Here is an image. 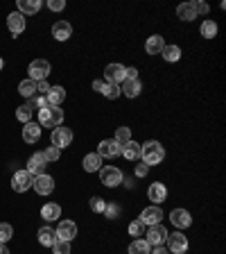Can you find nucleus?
Listing matches in <instances>:
<instances>
[{
  "instance_id": "f257e3e1",
  "label": "nucleus",
  "mask_w": 226,
  "mask_h": 254,
  "mask_svg": "<svg viewBox=\"0 0 226 254\" xmlns=\"http://www.w3.org/2000/svg\"><path fill=\"white\" fill-rule=\"evenodd\" d=\"M140 159L147 166H158V163L165 159V148L158 143V141H147L140 146Z\"/></svg>"
},
{
  "instance_id": "f03ea898",
  "label": "nucleus",
  "mask_w": 226,
  "mask_h": 254,
  "mask_svg": "<svg viewBox=\"0 0 226 254\" xmlns=\"http://www.w3.org/2000/svg\"><path fill=\"white\" fill-rule=\"evenodd\" d=\"M97 173H100V182H102L104 186H109V189H115V186H120L124 182L122 170L115 166H102Z\"/></svg>"
},
{
  "instance_id": "7ed1b4c3",
  "label": "nucleus",
  "mask_w": 226,
  "mask_h": 254,
  "mask_svg": "<svg viewBox=\"0 0 226 254\" xmlns=\"http://www.w3.org/2000/svg\"><path fill=\"white\" fill-rule=\"evenodd\" d=\"M50 70H52V66H50L48 59H34L32 64L27 66L30 80H34V82H43L45 77L50 75Z\"/></svg>"
},
{
  "instance_id": "20e7f679",
  "label": "nucleus",
  "mask_w": 226,
  "mask_h": 254,
  "mask_svg": "<svg viewBox=\"0 0 226 254\" xmlns=\"http://www.w3.org/2000/svg\"><path fill=\"white\" fill-rule=\"evenodd\" d=\"M32 182H34V175L27 173V170H16L14 177H11V189L16 193H25V191L32 189Z\"/></svg>"
},
{
  "instance_id": "39448f33",
  "label": "nucleus",
  "mask_w": 226,
  "mask_h": 254,
  "mask_svg": "<svg viewBox=\"0 0 226 254\" xmlns=\"http://www.w3.org/2000/svg\"><path fill=\"white\" fill-rule=\"evenodd\" d=\"M165 243H167V250H170V254H183L186 250H188V236H186V234H181V232L167 234Z\"/></svg>"
},
{
  "instance_id": "423d86ee",
  "label": "nucleus",
  "mask_w": 226,
  "mask_h": 254,
  "mask_svg": "<svg viewBox=\"0 0 226 254\" xmlns=\"http://www.w3.org/2000/svg\"><path fill=\"white\" fill-rule=\"evenodd\" d=\"M70 143H73V130H68V127H54L52 130V146L59 148V150H64V148H68Z\"/></svg>"
},
{
  "instance_id": "0eeeda50",
  "label": "nucleus",
  "mask_w": 226,
  "mask_h": 254,
  "mask_svg": "<svg viewBox=\"0 0 226 254\" xmlns=\"http://www.w3.org/2000/svg\"><path fill=\"white\" fill-rule=\"evenodd\" d=\"M45 168H48V161H45L43 152H34L32 157H30V161H27V173H32L34 177H38V175H45Z\"/></svg>"
},
{
  "instance_id": "6e6552de",
  "label": "nucleus",
  "mask_w": 226,
  "mask_h": 254,
  "mask_svg": "<svg viewBox=\"0 0 226 254\" xmlns=\"http://www.w3.org/2000/svg\"><path fill=\"white\" fill-rule=\"evenodd\" d=\"M165 238H167V229L163 227L161 222H158V225H151L150 229H147V243L151 245V248H156V245H163L165 243Z\"/></svg>"
},
{
  "instance_id": "1a4fd4ad",
  "label": "nucleus",
  "mask_w": 226,
  "mask_h": 254,
  "mask_svg": "<svg viewBox=\"0 0 226 254\" xmlns=\"http://www.w3.org/2000/svg\"><path fill=\"white\" fill-rule=\"evenodd\" d=\"M124 68H127V66H122V64H109L107 68H104V80H107L109 84H122Z\"/></svg>"
},
{
  "instance_id": "9d476101",
  "label": "nucleus",
  "mask_w": 226,
  "mask_h": 254,
  "mask_svg": "<svg viewBox=\"0 0 226 254\" xmlns=\"http://www.w3.org/2000/svg\"><path fill=\"white\" fill-rule=\"evenodd\" d=\"M120 152H122V148H120L113 139H104L102 143L97 146V154L102 159H113V157H118Z\"/></svg>"
},
{
  "instance_id": "9b49d317",
  "label": "nucleus",
  "mask_w": 226,
  "mask_h": 254,
  "mask_svg": "<svg viewBox=\"0 0 226 254\" xmlns=\"http://www.w3.org/2000/svg\"><path fill=\"white\" fill-rule=\"evenodd\" d=\"M140 220H143V225H158V222L163 220V211L158 204H151L147 206V209H143V213H140Z\"/></svg>"
},
{
  "instance_id": "f8f14e48",
  "label": "nucleus",
  "mask_w": 226,
  "mask_h": 254,
  "mask_svg": "<svg viewBox=\"0 0 226 254\" xmlns=\"http://www.w3.org/2000/svg\"><path fill=\"white\" fill-rule=\"evenodd\" d=\"M32 186H34V191H37L38 195H50L54 191V179L50 177L48 173H45V175H38V177H34Z\"/></svg>"
},
{
  "instance_id": "ddd939ff",
  "label": "nucleus",
  "mask_w": 226,
  "mask_h": 254,
  "mask_svg": "<svg viewBox=\"0 0 226 254\" xmlns=\"http://www.w3.org/2000/svg\"><path fill=\"white\" fill-rule=\"evenodd\" d=\"M57 232V236H59V241H73V238L77 236V225L73 220H61L59 222V227L54 229Z\"/></svg>"
},
{
  "instance_id": "4468645a",
  "label": "nucleus",
  "mask_w": 226,
  "mask_h": 254,
  "mask_svg": "<svg viewBox=\"0 0 226 254\" xmlns=\"http://www.w3.org/2000/svg\"><path fill=\"white\" fill-rule=\"evenodd\" d=\"M147 198L151 200V204H158V206H161V202H165V198H167L165 184H161V182H154V184L147 189Z\"/></svg>"
},
{
  "instance_id": "2eb2a0df",
  "label": "nucleus",
  "mask_w": 226,
  "mask_h": 254,
  "mask_svg": "<svg viewBox=\"0 0 226 254\" xmlns=\"http://www.w3.org/2000/svg\"><path fill=\"white\" fill-rule=\"evenodd\" d=\"M170 220H172V225L179 229H186L192 225V218H190V213L186 209H174L172 213H170Z\"/></svg>"
},
{
  "instance_id": "dca6fc26",
  "label": "nucleus",
  "mask_w": 226,
  "mask_h": 254,
  "mask_svg": "<svg viewBox=\"0 0 226 254\" xmlns=\"http://www.w3.org/2000/svg\"><path fill=\"white\" fill-rule=\"evenodd\" d=\"M7 27H9V32L14 34V37L21 34L23 30H25V16L18 14V11H11L9 16H7Z\"/></svg>"
},
{
  "instance_id": "f3484780",
  "label": "nucleus",
  "mask_w": 226,
  "mask_h": 254,
  "mask_svg": "<svg viewBox=\"0 0 226 254\" xmlns=\"http://www.w3.org/2000/svg\"><path fill=\"white\" fill-rule=\"evenodd\" d=\"M70 34H73V25H70L68 21H57L52 25V37L57 39V41H68Z\"/></svg>"
},
{
  "instance_id": "a211bd4d",
  "label": "nucleus",
  "mask_w": 226,
  "mask_h": 254,
  "mask_svg": "<svg viewBox=\"0 0 226 254\" xmlns=\"http://www.w3.org/2000/svg\"><path fill=\"white\" fill-rule=\"evenodd\" d=\"M38 139H41V125L34 123V120L25 123V127H23V141L25 143H37Z\"/></svg>"
},
{
  "instance_id": "6ab92c4d",
  "label": "nucleus",
  "mask_w": 226,
  "mask_h": 254,
  "mask_svg": "<svg viewBox=\"0 0 226 254\" xmlns=\"http://www.w3.org/2000/svg\"><path fill=\"white\" fill-rule=\"evenodd\" d=\"M163 48H165V39H163L161 34H151V37L145 41L147 54H161Z\"/></svg>"
},
{
  "instance_id": "aec40b11",
  "label": "nucleus",
  "mask_w": 226,
  "mask_h": 254,
  "mask_svg": "<svg viewBox=\"0 0 226 254\" xmlns=\"http://www.w3.org/2000/svg\"><path fill=\"white\" fill-rule=\"evenodd\" d=\"M120 91L127 98H138L140 91H143V84H140V80H124L120 84Z\"/></svg>"
},
{
  "instance_id": "412c9836",
  "label": "nucleus",
  "mask_w": 226,
  "mask_h": 254,
  "mask_svg": "<svg viewBox=\"0 0 226 254\" xmlns=\"http://www.w3.org/2000/svg\"><path fill=\"white\" fill-rule=\"evenodd\" d=\"M57 241H59V236H57V232H54L52 227H41V229H38V243H41V245L52 248Z\"/></svg>"
},
{
  "instance_id": "4be33fe9",
  "label": "nucleus",
  "mask_w": 226,
  "mask_h": 254,
  "mask_svg": "<svg viewBox=\"0 0 226 254\" xmlns=\"http://www.w3.org/2000/svg\"><path fill=\"white\" fill-rule=\"evenodd\" d=\"M102 161L104 159L100 157L97 152H91V154L84 157V170H86V173H97V170L102 168Z\"/></svg>"
},
{
  "instance_id": "5701e85b",
  "label": "nucleus",
  "mask_w": 226,
  "mask_h": 254,
  "mask_svg": "<svg viewBox=\"0 0 226 254\" xmlns=\"http://www.w3.org/2000/svg\"><path fill=\"white\" fill-rule=\"evenodd\" d=\"M120 154H122L124 159H129V161H138V159H140V143H136V141L124 143Z\"/></svg>"
},
{
  "instance_id": "b1692460",
  "label": "nucleus",
  "mask_w": 226,
  "mask_h": 254,
  "mask_svg": "<svg viewBox=\"0 0 226 254\" xmlns=\"http://www.w3.org/2000/svg\"><path fill=\"white\" fill-rule=\"evenodd\" d=\"M177 16L181 21H194L197 18V11H194V2H181L177 7Z\"/></svg>"
},
{
  "instance_id": "393cba45",
  "label": "nucleus",
  "mask_w": 226,
  "mask_h": 254,
  "mask_svg": "<svg viewBox=\"0 0 226 254\" xmlns=\"http://www.w3.org/2000/svg\"><path fill=\"white\" fill-rule=\"evenodd\" d=\"M59 216H61V206L59 204H43L41 206V218L43 220H48V222H52V220H59Z\"/></svg>"
},
{
  "instance_id": "a878e982",
  "label": "nucleus",
  "mask_w": 226,
  "mask_h": 254,
  "mask_svg": "<svg viewBox=\"0 0 226 254\" xmlns=\"http://www.w3.org/2000/svg\"><path fill=\"white\" fill-rule=\"evenodd\" d=\"M48 102H50V107H59L61 102L66 100V91H64V87H50V91H48Z\"/></svg>"
},
{
  "instance_id": "bb28decb",
  "label": "nucleus",
  "mask_w": 226,
  "mask_h": 254,
  "mask_svg": "<svg viewBox=\"0 0 226 254\" xmlns=\"http://www.w3.org/2000/svg\"><path fill=\"white\" fill-rule=\"evenodd\" d=\"M41 9V0H18V14H37Z\"/></svg>"
},
{
  "instance_id": "cd10ccee",
  "label": "nucleus",
  "mask_w": 226,
  "mask_h": 254,
  "mask_svg": "<svg viewBox=\"0 0 226 254\" xmlns=\"http://www.w3.org/2000/svg\"><path fill=\"white\" fill-rule=\"evenodd\" d=\"M151 252V245L147 243L145 238H136L129 243V254H150Z\"/></svg>"
},
{
  "instance_id": "c85d7f7f",
  "label": "nucleus",
  "mask_w": 226,
  "mask_h": 254,
  "mask_svg": "<svg viewBox=\"0 0 226 254\" xmlns=\"http://www.w3.org/2000/svg\"><path fill=\"white\" fill-rule=\"evenodd\" d=\"M18 93H21L23 98H34V96H37V82L30 80V77H27V80H23L21 84H18Z\"/></svg>"
},
{
  "instance_id": "c756f323",
  "label": "nucleus",
  "mask_w": 226,
  "mask_h": 254,
  "mask_svg": "<svg viewBox=\"0 0 226 254\" xmlns=\"http://www.w3.org/2000/svg\"><path fill=\"white\" fill-rule=\"evenodd\" d=\"M161 54H163V59H165V61L174 64V61L181 59V48H179V46H167V44H165V48H163Z\"/></svg>"
},
{
  "instance_id": "7c9ffc66",
  "label": "nucleus",
  "mask_w": 226,
  "mask_h": 254,
  "mask_svg": "<svg viewBox=\"0 0 226 254\" xmlns=\"http://www.w3.org/2000/svg\"><path fill=\"white\" fill-rule=\"evenodd\" d=\"M199 32H201V37H204V39H215V34H217V23L213 21V18H206V21L201 23Z\"/></svg>"
},
{
  "instance_id": "2f4dec72",
  "label": "nucleus",
  "mask_w": 226,
  "mask_h": 254,
  "mask_svg": "<svg viewBox=\"0 0 226 254\" xmlns=\"http://www.w3.org/2000/svg\"><path fill=\"white\" fill-rule=\"evenodd\" d=\"M27 107L32 109V111H34V109H37V111H41V109H48V107H50V102H48V98H45V96H38V93H37L34 98H30Z\"/></svg>"
},
{
  "instance_id": "473e14b6",
  "label": "nucleus",
  "mask_w": 226,
  "mask_h": 254,
  "mask_svg": "<svg viewBox=\"0 0 226 254\" xmlns=\"http://www.w3.org/2000/svg\"><path fill=\"white\" fill-rule=\"evenodd\" d=\"M113 141L122 148L124 143H129V141H131V130H129V127H124V125H122V127H118V130H115V139H113Z\"/></svg>"
},
{
  "instance_id": "72a5a7b5",
  "label": "nucleus",
  "mask_w": 226,
  "mask_h": 254,
  "mask_svg": "<svg viewBox=\"0 0 226 254\" xmlns=\"http://www.w3.org/2000/svg\"><path fill=\"white\" fill-rule=\"evenodd\" d=\"M61 123H64V109L50 107V125H52V127H59Z\"/></svg>"
},
{
  "instance_id": "f704fd0d",
  "label": "nucleus",
  "mask_w": 226,
  "mask_h": 254,
  "mask_svg": "<svg viewBox=\"0 0 226 254\" xmlns=\"http://www.w3.org/2000/svg\"><path fill=\"white\" fill-rule=\"evenodd\" d=\"M14 238V227L9 222H0V243H7Z\"/></svg>"
},
{
  "instance_id": "c9c22d12",
  "label": "nucleus",
  "mask_w": 226,
  "mask_h": 254,
  "mask_svg": "<svg viewBox=\"0 0 226 254\" xmlns=\"http://www.w3.org/2000/svg\"><path fill=\"white\" fill-rule=\"evenodd\" d=\"M120 213H122L120 204H115V202H111V204H109V202H107V209H104V218H109V220H115V218H120Z\"/></svg>"
},
{
  "instance_id": "e433bc0d",
  "label": "nucleus",
  "mask_w": 226,
  "mask_h": 254,
  "mask_svg": "<svg viewBox=\"0 0 226 254\" xmlns=\"http://www.w3.org/2000/svg\"><path fill=\"white\" fill-rule=\"evenodd\" d=\"M43 157H45V161H59V157H61V150L59 148H54V146H48L43 150Z\"/></svg>"
},
{
  "instance_id": "4c0bfd02",
  "label": "nucleus",
  "mask_w": 226,
  "mask_h": 254,
  "mask_svg": "<svg viewBox=\"0 0 226 254\" xmlns=\"http://www.w3.org/2000/svg\"><path fill=\"white\" fill-rule=\"evenodd\" d=\"M16 118L21 120L23 125H25V123H30V120H32V109L27 107V104H23V107H18V111H16Z\"/></svg>"
},
{
  "instance_id": "58836bf2",
  "label": "nucleus",
  "mask_w": 226,
  "mask_h": 254,
  "mask_svg": "<svg viewBox=\"0 0 226 254\" xmlns=\"http://www.w3.org/2000/svg\"><path fill=\"white\" fill-rule=\"evenodd\" d=\"M120 84H107V89H104V98H109V100H118L120 98Z\"/></svg>"
},
{
  "instance_id": "ea45409f",
  "label": "nucleus",
  "mask_w": 226,
  "mask_h": 254,
  "mask_svg": "<svg viewBox=\"0 0 226 254\" xmlns=\"http://www.w3.org/2000/svg\"><path fill=\"white\" fill-rule=\"evenodd\" d=\"M129 234H131V236H136V238H140L143 234H145V225H143V220H140V218L129 225Z\"/></svg>"
},
{
  "instance_id": "a19ab883",
  "label": "nucleus",
  "mask_w": 226,
  "mask_h": 254,
  "mask_svg": "<svg viewBox=\"0 0 226 254\" xmlns=\"http://www.w3.org/2000/svg\"><path fill=\"white\" fill-rule=\"evenodd\" d=\"M104 209H107V202L102 200V198H91V211L93 213H104Z\"/></svg>"
},
{
  "instance_id": "79ce46f5",
  "label": "nucleus",
  "mask_w": 226,
  "mask_h": 254,
  "mask_svg": "<svg viewBox=\"0 0 226 254\" xmlns=\"http://www.w3.org/2000/svg\"><path fill=\"white\" fill-rule=\"evenodd\" d=\"M52 252L54 254H70V243L68 241H57L52 245Z\"/></svg>"
},
{
  "instance_id": "37998d69",
  "label": "nucleus",
  "mask_w": 226,
  "mask_h": 254,
  "mask_svg": "<svg viewBox=\"0 0 226 254\" xmlns=\"http://www.w3.org/2000/svg\"><path fill=\"white\" fill-rule=\"evenodd\" d=\"M38 125H41V127H52V125H50V107L38 111Z\"/></svg>"
},
{
  "instance_id": "c03bdc74",
  "label": "nucleus",
  "mask_w": 226,
  "mask_h": 254,
  "mask_svg": "<svg viewBox=\"0 0 226 254\" xmlns=\"http://www.w3.org/2000/svg\"><path fill=\"white\" fill-rule=\"evenodd\" d=\"M48 7H50V11H61L66 7V2L64 0H48Z\"/></svg>"
},
{
  "instance_id": "a18cd8bd",
  "label": "nucleus",
  "mask_w": 226,
  "mask_h": 254,
  "mask_svg": "<svg viewBox=\"0 0 226 254\" xmlns=\"http://www.w3.org/2000/svg\"><path fill=\"white\" fill-rule=\"evenodd\" d=\"M134 173H136V177H145V175L150 173V166H147V163H143V161H140L138 166H136V170H134Z\"/></svg>"
},
{
  "instance_id": "49530a36",
  "label": "nucleus",
  "mask_w": 226,
  "mask_h": 254,
  "mask_svg": "<svg viewBox=\"0 0 226 254\" xmlns=\"http://www.w3.org/2000/svg\"><path fill=\"white\" fill-rule=\"evenodd\" d=\"M48 91H50V84H48V82H37V93H38V96H48Z\"/></svg>"
},
{
  "instance_id": "de8ad7c7",
  "label": "nucleus",
  "mask_w": 226,
  "mask_h": 254,
  "mask_svg": "<svg viewBox=\"0 0 226 254\" xmlns=\"http://www.w3.org/2000/svg\"><path fill=\"white\" fill-rule=\"evenodd\" d=\"M208 9H210V7L206 5V2H201V0H194V11H197V14H208Z\"/></svg>"
},
{
  "instance_id": "09e8293b",
  "label": "nucleus",
  "mask_w": 226,
  "mask_h": 254,
  "mask_svg": "<svg viewBox=\"0 0 226 254\" xmlns=\"http://www.w3.org/2000/svg\"><path fill=\"white\" fill-rule=\"evenodd\" d=\"M107 84H109L107 80H95V82H93V91H97V93H104V89H107Z\"/></svg>"
},
{
  "instance_id": "8fccbe9b",
  "label": "nucleus",
  "mask_w": 226,
  "mask_h": 254,
  "mask_svg": "<svg viewBox=\"0 0 226 254\" xmlns=\"http://www.w3.org/2000/svg\"><path fill=\"white\" fill-rule=\"evenodd\" d=\"M150 254H170V250L163 248V245H156V248H151V252H150Z\"/></svg>"
},
{
  "instance_id": "3c124183",
  "label": "nucleus",
  "mask_w": 226,
  "mask_h": 254,
  "mask_svg": "<svg viewBox=\"0 0 226 254\" xmlns=\"http://www.w3.org/2000/svg\"><path fill=\"white\" fill-rule=\"evenodd\" d=\"M0 254H11V252H9V248H7L5 243H0Z\"/></svg>"
},
{
  "instance_id": "603ef678",
  "label": "nucleus",
  "mask_w": 226,
  "mask_h": 254,
  "mask_svg": "<svg viewBox=\"0 0 226 254\" xmlns=\"http://www.w3.org/2000/svg\"><path fill=\"white\" fill-rule=\"evenodd\" d=\"M2 66H5V61H2V57H0V70H2Z\"/></svg>"
},
{
  "instance_id": "864d4df0",
  "label": "nucleus",
  "mask_w": 226,
  "mask_h": 254,
  "mask_svg": "<svg viewBox=\"0 0 226 254\" xmlns=\"http://www.w3.org/2000/svg\"><path fill=\"white\" fill-rule=\"evenodd\" d=\"M183 254H186V252H183Z\"/></svg>"
}]
</instances>
